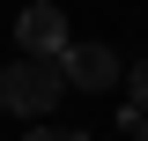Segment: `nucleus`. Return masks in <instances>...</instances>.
<instances>
[{
    "label": "nucleus",
    "instance_id": "nucleus-2",
    "mask_svg": "<svg viewBox=\"0 0 148 141\" xmlns=\"http://www.w3.org/2000/svg\"><path fill=\"white\" fill-rule=\"evenodd\" d=\"M15 37H22V59H67V15H59L52 0H37V8H22L15 15Z\"/></svg>",
    "mask_w": 148,
    "mask_h": 141
},
{
    "label": "nucleus",
    "instance_id": "nucleus-5",
    "mask_svg": "<svg viewBox=\"0 0 148 141\" xmlns=\"http://www.w3.org/2000/svg\"><path fill=\"white\" fill-rule=\"evenodd\" d=\"M126 89H133V104H141V111H148V59H141V67H133V74H126Z\"/></svg>",
    "mask_w": 148,
    "mask_h": 141
},
{
    "label": "nucleus",
    "instance_id": "nucleus-6",
    "mask_svg": "<svg viewBox=\"0 0 148 141\" xmlns=\"http://www.w3.org/2000/svg\"><path fill=\"white\" fill-rule=\"evenodd\" d=\"M133 141H148V119H141V126H133Z\"/></svg>",
    "mask_w": 148,
    "mask_h": 141
},
{
    "label": "nucleus",
    "instance_id": "nucleus-1",
    "mask_svg": "<svg viewBox=\"0 0 148 141\" xmlns=\"http://www.w3.org/2000/svg\"><path fill=\"white\" fill-rule=\"evenodd\" d=\"M67 97V67L59 59H8L0 67V111H15V119H52V104Z\"/></svg>",
    "mask_w": 148,
    "mask_h": 141
},
{
    "label": "nucleus",
    "instance_id": "nucleus-3",
    "mask_svg": "<svg viewBox=\"0 0 148 141\" xmlns=\"http://www.w3.org/2000/svg\"><path fill=\"white\" fill-rule=\"evenodd\" d=\"M59 67H67V89H96V97L126 82V67H119V52H111V45H82V37L67 45V59H59Z\"/></svg>",
    "mask_w": 148,
    "mask_h": 141
},
{
    "label": "nucleus",
    "instance_id": "nucleus-4",
    "mask_svg": "<svg viewBox=\"0 0 148 141\" xmlns=\"http://www.w3.org/2000/svg\"><path fill=\"white\" fill-rule=\"evenodd\" d=\"M30 141H96V134H82V126H37Z\"/></svg>",
    "mask_w": 148,
    "mask_h": 141
}]
</instances>
